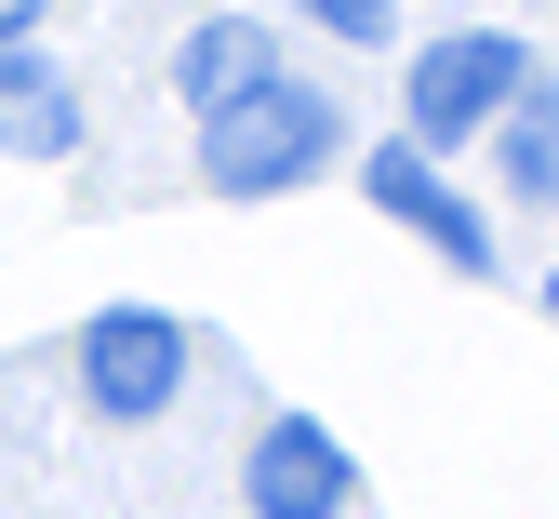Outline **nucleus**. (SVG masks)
Returning a JSON list of instances; mask_svg holds the SVG:
<instances>
[{"mask_svg":"<svg viewBox=\"0 0 559 519\" xmlns=\"http://www.w3.org/2000/svg\"><path fill=\"white\" fill-rule=\"evenodd\" d=\"M320 161H346V107L320 81H294V67H280L266 94H240V107L200 120V174H214L227 200H280V187H307Z\"/></svg>","mask_w":559,"mask_h":519,"instance_id":"nucleus-1","label":"nucleus"},{"mask_svg":"<svg viewBox=\"0 0 559 519\" xmlns=\"http://www.w3.org/2000/svg\"><path fill=\"white\" fill-rule=\"evenodd\" d=\"M520 81H533V54H520L507 27H453V40H427V54H413V146H466Z\"/></svg>","mask_w":559,"mask_h":519,"instance_id":"nucleus-2","label":"nucleus"},{"mask_svg":"<svg viewBox=\"0 0 559 519\" xmlns=\"http://www.w3.org/2000/svg\"><path fill=\"white\" fill-rule=\"evenodd\" d=\"M81 387H94V413H120V426L174 413V387H187V320H160V307H94Z\"/></svg>","mask_w":559,"mask_h":519,"instance_id":"nucleus-3","label":"nucleus"},{"mask_svg":"<svg viewBox=\"0 0 559 519\" xmlns=\"http://www.w3.org/2000/svg\"><path fill=\"white\" fill-rule=\"evenodd\" d=\"M346 493H360V467H346V439L320 413H280L253 439V467H240V506L253 519H346Z\"/></svg>","mask_w":559,"mask_h":519,"instance_id":"nucleus-4","label":"nucleus"},{"mask_svg":"<svg viewBox=\"0 0 559 519\" xmlns=\"http://www.w3.org/2000/svg\"><path fill=\"white\" fill-rule=\"evenodd\" d=\"M360 187H373V213H400L413 240H440V267H466V280L493 267V227H479V213L440 187V161H427L413 133H400V146H373V161H360Z\"/></svg>","mask_w":559,"mask_h":519,"instance_id":"nucleus-5","label":"nucleus"},{"mask_svg":"<svg viewBox=\"0 0 559 519\" xmlns=\"http://www.w3.org/2000/svg\"><path fill=\"white\" fill-rule=\"evenodd\" d=\"M280 81V40L253 27V14H214V27H187V54H174V94L214 120V107H240V94H266Z\"/></svg>","mask_w":559,"mask_h":519,"instance_id":"nucleus-6","label":"nucleus"},{"mask_svg":"<svg viewBox=\"0 0 559 519\" xmlns=\"http://www.w3.org/2000/svg\"><path fill=\"white\" fill-rule=\"evenodd\" d=\"M0 146H14V161H67V146H81V94H67L27 40L0 54Z\"/></svg>","mask_w":559,"mask_h":519,"instance_id":"nucleus-7","label":"nucleus"},{"mask_svg":"<svg viewBox=\"0 0 559 519\" xmlns=\"http://www.w3.org/2000/svg\"><path fill=\"white\" fill-rule=\"evenodd\" d=\"M493 174H507V200H559V94H546V67H533V81L493 107Z\"/></svg>","mask_w":559,"mask_h":519,"instance_id":"nucleus-8","label":"nucleus"},{"mask_svg":"<svg viewBox=\"0 0 559 519\" xmlns=\"http://www.w3.org/2000/svg\"><path fill=\"white\" fill-rule=\"evenodd\" d=\"M307 14H320L346 54H386V40H400V0H307Z\"/></svg>","mask_w":559,"mask_h":519,"instance_id":"nucleus-9","label":"nucleus"},{"mask_svg":"<svg viewBox=\"0 0 559 519\" xmlns=\"http://www.w3.org/2000/svg\"><path fill=\"white\" fill-rule=\"evenodd\" d=\"M40 14H53V0H0V54H14V40H27Z\"/></svg>","mask_w":559,"mask_h":519,"instance_id":"nucleus-10","label":"nucleus"}]
</instances>
